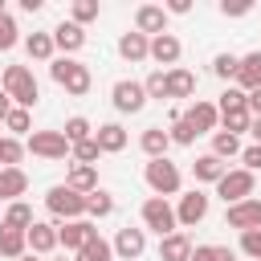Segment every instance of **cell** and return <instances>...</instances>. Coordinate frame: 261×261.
I'll use <instances>...</instances> for the list:
<instances>
[{"label": "cell", "mask_w": 261, "mask_h": 261, "mask_svg": "<svg viewBox=\"0 0 261 261\" xmlns=\"http://www.w3.org/2000/svg\"><path fill=\"white\" fill-rule=\"evenodd\" d=\"M49 77L65 90V94H90V86H94V77H90V65L86 61H77V57H53L49 61Z\"/></svg>", "instance_id": "1"}, {"label": "cell", "mask_w": 261, "mask_h": 261, "mask_svg": "<svg viewBox=\"0 0 261 261\" xmlns=\"http://www.w3.org/2000/svg\"><path fill=\"white\" fill-rule=\"evenodd\" d=\"M0 90L12 98V106H37V98H41V86H37V77H33V69L29 65H8L4 69V77H0Z\"/></svg>", "instance_id": "2"}, {"label": "cell", "mask_w": 261, "mask_h": 261, "mask_svg": "<svg viewBox=\"0 0 261 261\" xmlns=\"http://www.w3.org/2000/svg\"><path fill=\"white\" fill-rule=\"evenodd\" d=\"M143 179H147V188L155 192V196H175L179 192V184H184V175H179V167L171 163V159H151L147 167H143Z\"/></svg>", "instance_id": "3"}, {"label": "cell", "mask_w": 261, "mask_h": 261, "mask_svg": "<svg viewBox=\"0 0 261 261\" xmlns=\"http://www.w3.org/2000/svg\"><path fill=\"white\" fill-rule=\"evenodd\" d=\"M45 208L53 216H61V220H82L86 216V196L73 192V188H65V184H53L45 192Z\"/></svg>", "instance_id": "4"}, {"label": "cell", "mask_w": 261, "mask_h": 261, "mask_svg": "<svg viewBox=\"0 0 261 261\" xmlns=\"http://www.w3.org/2000/svg\"><path fill=\"white\" fill-rule=\"evenodd\" d=\"M143 228L159 232V241H163V237H171V232H179L175 208H171L163 196H147V200H143Z\"/></svg>", "instance_id": "5"}, {"label": "cell", "mask_w": 261, "mask_h": 261, "mask_svg": "<svg viewBox=\"0 0 261 261\" xmlns=\"http://www.w3.org/2000/svg\"><path fill=\"white\" fill-rule=\"evenodd\" d=\"M253 184H257V175H253V171H245V167H228V171H224V179L216 184V192H220V200H224V208H228V204L253 200Z\"/></svg>", "instance_id": "6"}, {"label": "cell", "mask_w": 261, "mask_h": 261, "mask_svg": "<svg viewBox=\"0 0 261 261\" xmlns=\"http://www.w3.org/2000/svg\"><path fill=\"white\" fill-rule=\"evenodd\" d=\"M110 102H114V110H118V114H139V110L147 106V90H143V82L122 77V82H114V86H110Z\"/></svg>", "instance_id": "7"}, {"label": "cell", "mask_w": 261, "mask_h": 261, "mask_svg": "<svg viewBox=\"0 0 261 261\" xmlns=\"http://www.w3.org/2000/svg\"><path fill=\"white\" fill-rule=\"evenodd\" d=\"M24 147H29L33 155H41V159H69V155H73V147H69V139H65L61 130H33Z\"/></svg>", "instance_id": "8"}, {"label": "cell", "mask_w": 261, "mask_h": 261, "mask_svg": "<svg viewBox=\"0 0 261 261\" xmlns=\"http://www.w3.org/2000/svg\"><path fill=\"white\" fill-rule=\"evenodd\" d=\"M94 237H98V228H94V220H86V216H82V220H65V224L57 228V245H65L73 257H77Z\"/></svg>", "instance_id": "9"}, {"label": "cell", "mask_w": 261, "mask_h": 261, "mask_svg": "<svg viewBox=\"0 0 261 261\" xmlns=\"http://www.w3.org/2000/svg\"><path fill=\"white\" fill-rule=\"evenodd\" d=\"M204 216H208V196H204L200 188L184 192V196H179V208H175V220H179V228H196Z\"/></svg>", "instance_id": "10"}, {"label": "cell", "mask_w": 261, "mask_h": 261, "mask_svg": "<svg viewBox=\"0 0 261 261\" xmlns=\"http://www.w3.org/2000/svg\"><path fill=\"white\" fill-rule=\"evenodd\" d=\"M224 224H228V228H241V232L261 228V200H241V204H228V208H224Z\"/></svg>", "instance_id": "11"}, {"label": "cell", "mask_w": 261, "mask_h": 261, "mask_svg": "<svg viewBox=\"0 0 261 261\" xmlns=\"http://www.w3.org/2000/svg\"><path fill=\"white\" fill-rule=\"evenodd\" d=\"M135 33H143V37L167 33V8L163 4H139L135 8Z\"/></svg>", "instance_id": "12"}, {"label": "cell", "mask_w": 261, "mask_h": 261, "mask_svg": "<svg viewBox=\"0 0 261 261\" xmlns=\"http://www.w3.org/2000/svg\"><path fill=\"white\" fill-rule=\"evenodd\" d=\"M184 118L196 126V135H216V126H220V110H216V102H204V98H192V106H188Z\"/></svg>", "instance_id": "13"}, {"label": "cell", "mask_w": 261, "mask_h": 261, "mask_svg": "<svg viewBox=\"0 0 261 261\" xmlns=\"http://www.w3.org/2000/svg\"><path fill=\"white\" fill-rule=\"evenodd\" d=\"M143 249H147V228H118V237H114V253L122 257V261H135V257H143Z\"/></svg>", "instance_id": "14"}, {"label": "cell", "mask_w": 261, "mask_h": 261, "mask_svg": "<svg viewBox=\"0 0 261 261\" xmlns=\"http://www.w3.org/2000/svg\"><path fill=\"white\" fill-rule=\"evenodd\" d=\"M179 53H184V45H179V37H175V33H159V37H151V61H159V65H167V69H175Z\"/></svg>", "instance_id": "15"}, {"label": "cell", "mask_w": 261, "mask_h": 261, "mask_svg": "<svg viewBox=\"0 0 261 261\" xmlns=\"http://www.w3.org/2000/svg\"><path fill=\"white\" fill-rule=\"evenodd\" d=\"M53 45L69 57V53L86 49V29H82V24H73V20H61V24L53 29Z\"/></svg>", "instance_id": "16"}, {"label": "cell", "mask_w": 261, "mask_h": 261, "mask_svg": "<svg viewBox=\"0 0 261 261\" xmlns=\"http://www.w3.org/2000/svg\"><path fill=\"white\" fill-rule=\"evenodd\" d=\"M224 171H228V163L220 159V155H196V163H192V175L200 179V184H220L224 179Z\"/></svg>", "instance_id": "17"}, {"label": "cell", "mask_w": 261, "mask_h": 261, "mask_svg": "<svg viewBox=\"0 0 261 261\" xmlns=\"http://www.w3.org/2000/svg\"><path fill=\"white\" fill-rule=\"evenodd\" d=\"M24 192H29V175L20 167H0V200L16 204Z\"/></svg>", "instance_id": "18"}, {"label": "cell", "mask_w": 261, "mask_h": 261, "mask_svg": "<svg viewBox=\"0 0 261 261\" xmlns=\"http://www.w3.org/2000/svg\"><path fill=\"white\" fill-rule=\"evenodd\" d=\"M139 147H143V155H147V159H167L171 135H167L163 126H147V130L139 135Z\"/></svg>", "instance_id": "19"}, {"label": "cell", "mask_w": 261, "mask_h": 261, "mask_svg": "<svg viewBox=\"0 0 261 261\" xmlns=\"http://www.w3.org/2000/svg\"><path fill=\"white\" fill-rule=\"evenodd\" d=\"M65 188H73V192H82V196L98 192V167H90V163H69Z\"/></svg>", "instance_id": "20"}, {"label": "cell", "mask_w": 261, "mask_h": 261, "mask_svg": "<svg viewBox=\"0 0 261 261\" xmlns=\"http://www.w3.org/2000/svg\"><path fill=\"white\" fill-rule=\"evenodd\" d=\"M53 249H57V224H45V220H37V224L29 228V253L45 257V253H53Z\"/></svg>", "instance_id": "21"}, {"label": "cell", "mask_w": 261, "mask_h": 261, "mask_svg": "<svg viewBox=\"0 0 261 261\" xmlns=\"http://www.w3.org/2000/svg\"><path fill=\"white\" fill-rule=\"evenodd\" d=\"M237 90H257L261 86V53H245L241 57V65H237V82H232Z\"/></svg>", "instance_id": "22"}, {"label": "cell", "mask_w": 261, "mask_h": 261, "mask_svg": "<svg viewBox=\"0 0 261 261\" xmlns=\"http://www.w3.org/2000/svg\"><path fill=\"white\" fill-rule=\"evenodd\" d=\"M24 253H29V232L0 224V257H12V261H20Z\"/></svg>", "instance_id": "23"}, {"label": "cell", "mask_w": 261, "mask_h": 261, "mask_svg": "<svg viewBox=\"0 0 261 261\" xmlns=\"http://www.w3.org/2000/svg\"><path fill=\"white\" fill-rule=\"evenodd\" d=\"M159 261H192V241L188 232H171L159 241Z\"/></svg>", "instance_id": "24"}, {"label": "cell", "mask_w": 261, "mask_h": 261, "mask_svg": "<svg viewBox=\"0 0 261 261\" xmlns=\"http://www.w3.org/2000/svg\"><path fill=\"white\" fill-rule=\"evenodd\" d=\"M118 53H122L126 61H147V57H151V37H143V33H122V37H118Z\"/></svg>", "instance_id": "25"}, {"label": "cell", "mask_w": 261, "mask_h": 261, "mask_svg": "<svg viewBox=\"0 0 261 261\" xmlns=\"http://www.w3.org/2000/svg\"><path fill=\"white\" fill-rule=\"evenodd\" d=\"M192 94H196V73L184 65L167 69V98H192Z\"/></svg>", "instance_id": "26"}, {"label": "cell", "mask_w": 261, "mask_h": 261, "mask_svg": "<svg viewBox=\"0 0 261 261\" xmlns=\"http://www.w3.org/2000/svg\"><path fill=\"white\" fill-rule=\"evenodd\" d=\"M94 139H98L102 155H118V151L126 147V130H122L118 122H102V126L94 130Z\"/></svg>", "instance_id": "27"}, {"label": "cell", "mask_w": 261, "mask_h": 261, "mask_svg": "<svg viewBox=\"0 0 261 261\" xmlns=\"http://www.w3.org/2000/svg\"><path fill=\"white\" fill-rule=\"evenodd\" d=\"M24 53H29L33 61H53V53H57L53 33H29V37H24Z\"/></svg>", "instance_id": "28"}, {"label": "cell", "mask_w": 261, "mask_h": 261, "mask_svg": "<svg viewBox=\"0 0 261 261\" xmlns=\"http://www.w3.org/2000/svg\"><path fill=\"white\" fill-rule=\"evenodd\" d=\"M61 135L69 139V147H77V143H86V139H94V126H90V118H82V114H73V118H65V126H61Z\"/></svg>", "instance_id": "29"}, {"label": "cell", "mask_w": 261, "mask_h": 261, "mask_svg": "<svg viewBox=\"0 0 261 261\" xmlns=\"http://www.w3.org/2000/svg\"><path fill=\"white\" fill-rule=\"evenodd\" d=\"M110 212H114V196H110L106 188H98V192H90V196H86V216L102 220V216H110Z\"/></svg>", "instance_id": "30"}, {"label": "cell", "mask_w": 261, "mask_h": 261, "mask_svg": "<svg viewBox=\"0 0 261 261\" xmlns=\"http://www.w3.org/2000/svg\"><path fill=\"white\" fill-rule=\"evenodd\" d=\"M4 224H8V228H20V232H29L37 220H33V208H29L24 200H16V204H8V212H4Z\"/></svg>", "instance_id": "31"}, {"label": "cell", "mask_w": 261, "mask_h": 261, "mask_svg": "<svg viewBox=\"0 0 261 261\" xmlns=\"http://www.w3.org/2000/svg\"><path fill=\"white\" fill-rule=\"evenodd\" d=\"M216 110H220V114H237V110H249V94H245V90H237V86H228V90L220 94Z\"/></svg>", "instance_id": "32"}, {"label": "cell", "mask_w": 261, "mask_h": 261, "mask_svg": "<svg viewBox=\"0 0 261 261\" xmlns=\"http://www.w3.org/2000/svg\"><path fill=\"white\" fill-rule=\"evenodd\" d=\"M167 135H171L175 147H192V143H196V126H192L184 114H171V130H167Z\"/></svg>", "instance_id": "33"}, {"label": "cell", "mask_w": 261, "mask_h": 261, "mask_svg": "<svg viewBox=\"0 0 261 261\" xmlns=\"http://www.w3.org/2000/svg\"><path fill=\"white\" fill-rule=\"evenodd\" d=\"M73 261H114V245H110V241H102V237H94V241H90Z\"/></svg>", "instance_id": "34"}, {"label": "cell", "mask_w": 261, "mask_h": 261, "mask_svg": "<svg viewBox=\"0 0 261 261\" xmlns=\"http://www.w3.org/2000/svg\"><path fill=\"white\" fill-rule=\"evenodd\" d=\"M212 155H220V159L241 155V139H237V135H228V130H216V135H212Z\"/></svg>", "instance_id": "35"}, {"label": "cell", "mask_w": 261, "mask_h": 261, "mask_svg": "<svg viewBox=\"0 0 261 261\" xmlns=\"http://www.w3.org/2000/svg\"><path fill=\"white\" fill-rule=\"evenodd\" d=\"M69 20L82 24V29H86L90 20H98V0H73V4H69Z\"/></svg>", "instance_id": "36"}, {"label": "cell", "mask_w": 261, "mask_h": 261, "mask_svg": "<svg viewBox=\"0 0 261 261\" xmlns=\"http://www.w3.org/2000/svg\"><path fill=\"white\" fill-rule=\"evenodd\" d=\"M237 65H241V57H232V53H216L212 57V73L220 82H237Z\"/></svg>", "instance_id": "37"}, {"label": "cell", "mask_w": 261, "mask_h": 261, "mask_svg": "<svg viewBox=\"0 0 261 261\" xmlns=\"http://www.w3.org/2000/svg\"><path fill=\"white\" fill-rule=\"evenodd\" d=\"M20 155H24V143L12 139V135H4V139H0V167H16Z\"/></svg>", "instance_id": "38"}, {"label": "cell", "mask_w": 261, "mask_h": 261, "mask_svg": "<svg viewBox=\"0 0 261 261\" xmlns=\"http://www.w3.org/2000/svg\"><path fill=\"white\" fill-rule=\"evenodd\" d=\"M4 126L12 130V139H16V135H33V130H29V126H33V118H29V110H24V106H12V110H8V118H4Z\"/></svg>", "instance_id": "39"}, {"label": "cell", "mask_w": 261, "mask_h": 261, "mask_svg": "<svg viewBox=\"0 0 261 261\" xmlns=\"http://www.w3.org/2000/svg\"><path fill=\"white\" fill-rule=\"evenodd\" d=\"M220 122H224L220 130H228V135H237V139H241V135L253 126V114H249V110H237V114H220Z\"/></svg>", "instance_id": "40"}, {"label": "cell", "mask_w": 261, "mask_h": 261, "mask_svg": "<svg viewBox=\"0 0 261 261\" xmlns=\"http://www.w3.org/2000/svg\"><path fill=\"white\" fill-rule=\"evenodd\" d=\"M192 261H237V257H232V249H224V245H196V249H192Z\"/></svg>", "instance_id": "41"}, {"label": "cell", "mask_w": 261, "mask_h": 261, "mask_svg": "<svg viewBox=\"0 0 261 261\" xmlns=\"http://www.w3.org/2000/svg\"><path fill=\"white\" fill-rule=\"evenodd\" d=\"M143 90H147V98H167V69H155V73H147V82H143Z\"/></svg>", "instance_id": "42"}, {"label": "cell", "mask_w": 261, "mask_h": 261, "mask_svg": "<svg viewBox=\"0 0 261 261\" xmlns=\"http://www.w3.org/2000/svg\"><path fill=\"white\" fill-rule=\"evenodd\" d=\"M98 155H102V147H98V139H86V143H77L73 147V163H98Z\"/></svg>", "instance_id": "43"}, {"label": "cell", "mask_w": 261, "mask_h": 261, "mask_svg": "<svg viewBox=\"0 0 261 261\" xmlns=\"http://www.w3.org/2000/svg\"><path fill=\"white\" fill-rule=\"evenodd\" d=\"M16 41H20V29H16V20H12V16H0V53H4V49H12Z\"/></svg>", "instance_id": "44"}, {"label": "cell", "mask_w": 261, "mask_h": 261, "mask_svg": "<svg viewBox=\"0 0 261 261\" xmlns=\"http://www.w3.org/2000/svg\"><path fill=\"white\" fill-rule=\"evenodd\" d=\"M241 253H245V257H253V261H261V228L241 232Z\"/></svg>", "instance_id": "45"}, {"label": "cell", "mask_w": 261, "mask_h": 261, "mask_svg": "<svg viewBox=\"0 0 261 261\" xmlns=\"http://www.w3.org/2000/svg\"><path fill=\"white\" fill-rule=\"evenodd\" d=\"M241 163H245V171H261V147L253 143V147H241Z\"/></svg>", "instance_id": "46"}, {"label": "cell", "mask_w": 261, "mask_h": 261, "mask_svg": "<svg viewBox=\"0 0 261 261\" xmlns=\"http://www.w3.org/2000/svg\"><path fill=\"white\" fill-rule=\"evenodd\" d=\"M249 8H253L249 0H232V4L224 0V4H220V12H224V16H249Z\"/></svg>", "instance_id": "47"}, {"label": "cell", "mask_w": 261, "mask_h": 261, "mask_svg": "<svg viewBox=\"0 0 261 261\" xmlns=\"http://www.w3.org/2000/svg\"><path fill=\"white\" fill-rule=\"evenodd\" d=\"M249 114H253V118H261V86H257V90H249Z\"/></svg>", "instance_id": "48"}, {"label": "cell", "mask_w": 261, "mask_h": 261, "mask_svg": "<svg viewBox=\"0 0 261 261\" xmlns=\"http://www.w3.org/2000/svg\"><path fill=\"white\" fill-rule=\"evenodd\" d=\"M167 12L184 16V12H192V0H167Z\"/></svg>", "instance_id": "49"}, {"label": "cell", "mask_w": 261, "mask_h": 261, "mask_svg": "<svg viewBox=\"0 0 261 261\" xmlns=\"http://www.w3.org/2000/svg\"><path fill=\"white\" fill-rule=\"evenodd\" d=\"M8 110H12V98H8V94H4V90H0V122H4V118H8Z\"/></svg>", "instance_id": "50"}, {"label": "cell", "mask_w": 261, "mask_h": 261, "mask_svg": "<svg viewBox=\"0 0 261 261\" xmlns=\"http://www.w3.org/2000/svg\"><path fill=\"white\" fill-rule=\"evenodd\" d=\"M249 135H253V143L261 147V118H253V126H249Z\"/></svg>", "instance_id": "51"}, {"label": "cell", "mask_w": 261, "mask_h": 261, "mask_svg": "<svg viewBox=\"0 0 261 261\" xmlns=\"http://www.w3.org/2000/svg\"><path fill=\"white\" fill-rule=\"evenodd\" d=\"M20 261H41V257H37V253H24V257H20Z\"/></svg>", "instance_id": "52"}, {"label": "cell", "mask_w": 261, "mask_h": 261, "mask_svg": "<svg viewBox=\"0 0 261 261\" xmlns=\"http://www.w3.org/2000/svg\"><path fill=\"white\" fill-rule=\"evenodd\" d=\"M0 16H8V8H4V0H0Z\"/></svg>", "instance_id": "53"}, {"label": "cell", "mask_w": 261, "mask_h": 261, "mask_svg": "<svg viewBox=\"0 0 261 261\" xmlns=\"http://www.w3.org/2000/svg\"><path fill=\"white\" fill-rule=\"evenodd\" d=\"M57 261H65V257H57Z\"/></svg>", "instance_id": "54"}]
</instances>
